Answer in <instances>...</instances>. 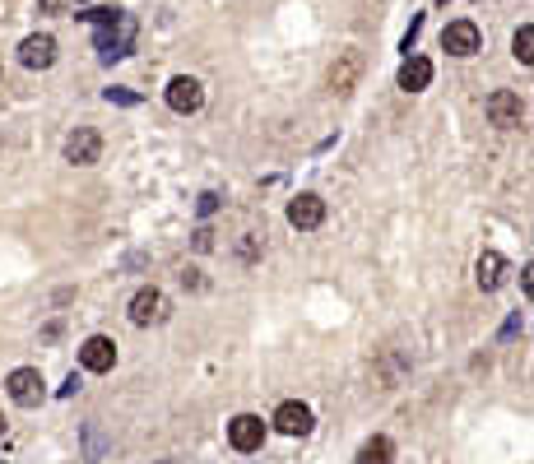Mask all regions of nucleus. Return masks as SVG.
I'll return each instance as SVG.
<instances>
[{
	"label": "nucleus",
	"mask_w": 534,
	"mask_h": 464,
	"mask_svg": "<svg viewBox=\"0 0 534 464\" xmlns=\"http://www.w3.org/2000/svg\"><path fill=\"white\" fill-rule=\"evenodd\" d=\"M89 19L102 23V29H98L102 61H107V66L121 61L126 51H130V42H136V19H130V14H112V10H89Z\"/></svg>",
	"instance_id": "obj_1"
},
{
	"label": "nucleus",
	"mask_w": 534,
	"mask_h": 464,
	"mask_svg": "<svg viewBox=\"0 0 534 464\" xmlns=\"http://www.w3.org/2000/svg\"><path fill=\"white\" fill-rule=\"evenodd\" d=\"M288 223L298 228V232H311L326 223V200L320 196H298V200H288Z\"/></svg>",
	"instance_id": "obj_11"
},
{
	"label": "nucleus",
	"mask_w": 534,
	"mask_h": 464,
	"mask_svg": "<svg viewBox=\"0 0 534 464\" xmlns=\"http://www.w3.org/2000/svg\"><path fill=\"white\" fill-rule=\"evenodd\" d=\"M79 367L84 372H112L117 367V344L107 335H89L84 344H79Z\"/></svg>",
	"instance_id": "obj_9"
},
{
	"label": "nucleus",
	"mask_w": 534,
	"mask_h": 464,
	"mask_svg": "<svg viewBox=\"0 0 534 464\" xmlns=\"http://www.w3.org/2000/svg\"><path fill=\"white\" fill-rule=\"evenodd\" d=\"M512 51H516L521 66H534V23H521V33H516Z\"/></svg>",
	"instance_id": "obj_17"
},
{
	"label": "nucleus",
	"mask_w": 534,
	"mask_h": 464,
	"mask_svg": "<svg viewBox=\"0 0 534 464\" xmlns=\"http://www.w3.org/2000/svg\"><path fill=\"white\" fill-rule=\"evenodd\" d=\"M168 107H172V112H181V117L200 112V107H205V89H200V79L177 74L172 84H168Z\"/></svg>",
	"instance_id": "obj_6"
},
{
	"label": "nucleus",
	"mask_w": 534,
	"mask_h": 464,
	"mask_svg": "<svg viewBox=\"0 0 534 464\" xmlns=\"http://www.w3.org/2000/svg\"><path fill=\"white\" fill-rule=\"evenodd\" d=\"M427 84H433V61H427V57H405V66H399V89L418 93Z\"/></svg>",
	"instance_id": "obj_13"
},
{
	"label": "nucleus",
	"mask_w": 534,
	"mask_h": 464,
	"mask_svg": "<svg viewBox=\"0 0 534 464\" xmlns=\"http://www.w3.org/2000/svg\"><path fill=\"white\" fill-rule=\"evenodd\" d=\"M390 455H395V446L386 436H372V442H363V451H358V464H390Z\"/></svg>",
	"instance_id": "obj_16"
},
{
	"label": "nucleus",
	"mask_w": 534,
	"mask_h": 464,
	"mask_svg": "<svg viewBox=\"0 0 534 464\" xmlns=\"http://www.w3.org/2000/svg\"><path fill=\"white\" fill-rule=\"evenodd\" d=\"M107 102H121V107H136L140 93H130V89H107Z\"/></svg>",
	"instance_id": "obj_18"
},
{
	"label": "nucleus",
	"mask_w": 534,
	"mask_h": 464,
	"mask_svg": "<svg viewBox=\"0 0 534 464\" xmlns=\"http://www.w3.org/2000/svg\"><path fill=\"white\" fill-rule=\"evenodd\" d=\"M102 153V135L89 130V126H74L66 135V162H74V168H89V162H98Z\"/></svg>",
	"instance_id": "obj_3"
},
{
	"label": "nucleus",
	"mask_w": 534,
	"mask_h": 464,
	"mask_svg": "<svg viewBox=\"0 0 534 464\" xmlns=\"http://www.w3.org/2000/svg\"><path fill=\"white\" fill-rule=\"evenodd\" d=\"M0 436H5V414H0Z\"/></svg>",
	"instance_id": "obj_23"
},
{
	"label": "nucleus",
	"mask_w": 534,
	"mask_h": 464,
	"mask_svg": "<svg viewBox=\"0 0 534 464\" xmlns=\"http://www.w3.org/2000/svg\"><path fill=\"white\" fill-rule=\"evenodd\" d=\"M442 47L451 51V57H474L478 47H484V38H478V23L474 19H456L442 29Z\"/></svg>",
	"instance_id": "obj_4"
},
{
	"label": "nucleus",
	"mask_w": 534,
	"mask_h": 464,
	"mask_svg": "<svg viewBox=\"0 0 534 464\" xmlns=\"http://www.w3.org/2000/svg\"><path fill=\"white\" fill-rule=\"evenodd\" d=\"M130 320L136 325H163L168 320V297L158 288H140L136 297H130Z\"/></svg>",
	"instance_id": "obj_8"
},
{
	"label": "nucleus",
	"mask_w": 534,
	"mask_h": 464,
	"mask_svg": "<svg viewBox=\"0 0 534 464\" xmlns=\"http://www.w3.org/2000/svg\"><path fill=\"white\" fill-rule=\"evenodd\" d=\"M51 61H57V38L51 33H33L19 42V66L23 70H47Z\"/></svg>",
	"instance_id": "obj_10"
},
{
	"label": "nucleus",
	"mask_w": 534,
	"mask_h": 464,
	"mask_svg": "<svg viewBox=\"0 0 534 464\" xmlns=\"http://www.w3.org/2000/svg\"><path fill=\"white\" fill-rule=\"evenodd\" d=\"M214 209H219V196H214V190H205V196H200V214H214Z\"/></svg>",
	"instance_id": "obj_19"
},
{
	"label": "nucleus",
	"mask_w": 534,
	"mask_h": 464,
	"mask_svg": "<svg viewBox=\"0 0 534 464\" xmlns=\"http://www.w3.org/2000/svg\"><path fill=\"white\" fill-rule=\"evenodd\" d=\"M5 390H10V399H14L19 408H38V404L47 399V390H42V372H38V367H14L10 381H5Z\"/></svg>",
	"instance_id": "obj_2"
},
{
	"label": "nucleus",
	"mask_w": 534,
	"mask_h": 464,
	"mask_svg": "<svg viewBox=\"0 0 534 464\" xmlns=\"http://www.w3.org/2000/svg\"><path fill=\"white\" fill-rule=\"evenodd\" d=\"M181 284H186V288H200L205 279H200V269H186V275H181Z\"/></svg>",
	"instance_id": "obj_21"
},
{
	"label": "nucleus",
	"mask_w": 534,
	"mask_h": 464,
	"mask_svg": "<svg viewBox=\"0 0 534 464\" xmlns=\"http://www.w3.org/2000/svg\"><path fill=\"white\" fill-rule=\"evenodd\" d=\"M488 121H493L497 130H516V126L525 121V102H521V93H506V89L488 93Z\"/></svg>",
	"instance_id": "obj_5"
},
{
	"label": "nucleus",
	"mask_w": 534,
	"mask_h": 464,
	"mask_svg": "<svg viewBox=\"0 0 534 464\" xmlns=\"http://www.w3.org/2000/svg\"><path fill=\"white\" fill-rule=\"evenodd\" d=\"M163 464H168V460H163Z\"/></svg>",
	"instance_id": "obj_24"
},
{
	"label": "nucleus",
	"mask_w": 534,
	"mask_h": 464,
	"mask_svg": "<svg viewBox=\"0 0 534 464\" xmlns=\"http://www.w3.org/2000/svg\"><path fill=\"white\" fill-rule=\"evenodd\" d=\"M474 279H478V288H484V293L502 288V279H506V260H502L497 251H484V256H478V265H474Z\"/></svg>",
	"instance_id": "obj_14"
},
{
	"label": "nucleus",
	"mask_w": 534,
	"mask_h": 464,
	"mask_svg": "<svg viewBox=\"0 0 534 464\" xmlns=\"http://www.w3.org/2000/svg\"><path fill=\"white\" fill-rule=\"evenodd\" d=\"M260 442H265V423H260L256 414H237V418L228 423V446H232V451L251 455V451H260Z\"/></svg>",
	"instance_id": "obj_7"
},
{
	"label": "nucleus",
	"mask_w": 534,
	"mask_h": 464,
	"mask_svg": "<svg viewBox=\"0 0 534 464\" xmlns=\"http://www.w3.org/2000/svg\"><path fill=\"white\" fill-rule=\"evenodd\" d=\"M38 5H42V14H57V10L66 5V0H38Z\"/></svg>",
	"instance_id": "obj_22"
},
{
	"label": "nucleus",
	"mask_w": 534,
	"mask_h": 464,
	"mask_svg": "<svg viewBox=\"0 0 534 464\" xmlns=\"http://www.w3.org/2000/svg\"><path fill=\"white\" fill-rule=\"evenodd\" d=\"M275 427H279L284 436H307V432H311V408L298 404V399L279 404V408H275Z\"/></svg>",
	"instance_id": "obj_12"
},
{
	"label": "nucleus",
	"mask_w": 534,
	"mask_h": 464,
	"mask_svg": "<svg viewBox=\"0 0 534 464\" xmlns=\"http://www.w3.org/2000/svg\"><path fill=\"white\" fill-rule=\"evenodd\" d=\"M209 247H214V232L200 228V232H196V251H209Z\"/></svg>",
	"instance_id": "obj_20"
},
{
	"label": "nucleus",
	"mask_w": 534,
	"mask_h": 464,
	"mask_svg": "<svg viewBox=\"0 0 534 464\" xmlns=\"http://www.w3.org/2000/svg\"><path fill=\"white\" fill-rule=\"evenodd\" d=\"M354 74H358V57H354V51H344V61L330 70V89L335 93H349L354 89Z\"/></svg>",
	"instance_id": "obj_15"
}]
</instances>
